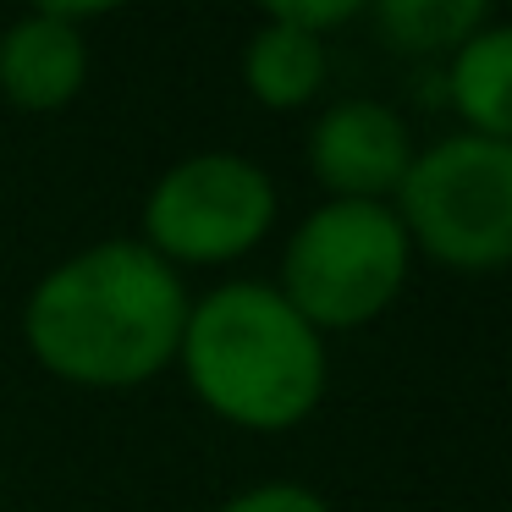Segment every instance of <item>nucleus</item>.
I'll use <instances>...</instances> for the list:
<instances>
[{
    "label": "nucleus",
    "instance_id": "f257e3e1",
    "mask_svg": "<svg viewBox=\"0 0 512 512\" xmlns=\"http://www.w3.org/2000/svg\"><path fill=\"white\" fill-rule=\"evenodd\" d=\"M188 281L138 237H105L34 281L23 342L45 375L67 386L127 391L177 364L188 325Z\"/></svg>",
    "mask_w": 512,
    "mask_h": 512
},
{
    "label": "nucleus",
    "instance_id": "f03ea898",
    "mask_svg": "<svg viewBox=\"0 0 512 512\" xmlns=\"http://www.w3.org/2000/svg\"><path fill=\"white\" fill-rule=\"evenodd\" d=\"M177 369L188 391L232 430H298L325 397V336L276 292V281H221L193 298Z\"/></svg>",
    "mask_w": 512,
    "mask_h": 512
},
{
    "label": "nucleus",
    "instance_id": "7ed1b4c3",
    "mask_svg": "<svg viewBox=\"0 0 512 512\" xmlns=\"http://www.w3.org/2000/svg\"><path fill=\"white\" fill-rule=\"evenodd\" d=\"M408 270L413 243L391 204L325 199L292 226L276 292L320 336H331L380 320L402 298Z\"/></svg>",
    "mask_w": 512,
    "mask_h": 512
},
{
    "label": "nucleus",
    "instance_id": "20e7f679",
    "mask_svg": "<svg viewBox=\"0 0 512 512\" xmlns=\"http://www.w3.org/2000/svg\"><path fill=\"white\" fill-rule=\"evenodd\" d=\"M413 254L463 276H490L512 265V144L474 133L435 138L413 149L397 199Z\"/></svg>",
    "mask_w": 512,
    "mask_h": 512
},
{
    "label": "nucleus",
    "instance_id": "39448f33",
    "mask_svg": "<svg viewBox=\"0 0 512 512\" xmlns=\"http://www.w3.org/2000/svg\"><path fill=\"white\" fill-rule=\"evenodd\" d=\"M276 204V182L259 160L232 155V149H204L155 177L138 243L160 254L171 270L232 265L270 237Z\"/></svg>",
    "mask_w": 512,
    "mask_h": 512
},
{
    "label": "nucleus",
    "instance_id": "423d86ee",
    "mask_svg": "<svg viewBox=\"0 0 512 512\" xmlns=\"http://www.w3.org/2000/svg\"><path fill=\"white\" fill-rule=\"evenodd\" d=\"M309 171L331 199L391 204L413 166V138L391 105L380 100H336L309 127Z\"/></svg>",
    "mask_w": 512,
    "mask_h": 512
},
{
    "label": "nucleus",
    "instance_id": "0eeeda50",
    "mask_svg": "<svg viewBox=\"0 0 512 512\" xmlns=\"http://www.w3.org/2000/svg\"><path fill=\"white\" fill-rule=\"evenodd\" d=\"M78 6H39L0 34V100L17 111H67L89 83V23Z\"/></svg>",
    "mask_w": 512,
    "mask_h": 512
},
{
    "label": "nucleus",
    "instance_id": "6e6552de",
    "mask_svg": "<svg viewBox=\"0 0 512 512\" xmlns=\"http://www.w3.org/2000/svg\"><path fill=\"white\" fill-rule=\"evenodd\" d=\"M446 105L463 133L512 144V17H490L446 56Z\"/></svg>",
    "mask_w": 512,
    "mask_h": 512
},
{
    "label": "nucleus",
    "instance_id": "1a4fd4ad",
    "mask_svg": "<svg viewBox=\"0 0 512 512\" xmlns=\"http://www.w3.org/2000/svg\"><path fill=\"white\" fill-rule=\"evenodd\" d=\"M325 39H309L298 28H281L270 17H259V28L248 34L243 50V83L265 111H298L320 94L325 83Z\"/></svg>",
    "mask_w": 512,
    "mask_h": 512
},
{
    "label": "nucleus",
    "instance_id": "9d476101",
    "mask_svg": "<svg viewBox=\"0 0 512 512\" xmlns=\"http://www.w3.org/2000/svg\"><path fill=\"white\" fill-rule=\"evenodd\" d=\"M369 17L386 34V45L402 50V56H452L496 12L479 6V0H386Z\"/></svg>",
    "mask_w": 512,
    "mask_h": 512
},
{
    "label": "nucleus",
    "instance_id": "9b49d317",
    "mask_svg": "<svg viewBox=\"0 0 512 512\" xmlns=\"http://www.w3.org/2000/svg\"><path fill=\"white\" fill-rule=\"evenodd\" d=\"M215 512H331V501L298 479H259V485L226 496Z\"/></svg>",
    "mask_w": 512,
    "mask_h": 512
},
{
    "label": "nucleus",
    "instance_id": "f8f14e48",
    "mask_svg": "<svg viewBox=\"0 0 512 512\" xmlns=\"http://www.w3.org/2000/svg\"><path fill=\"white\" fill-rule=\"evenodd\" d=\"M265 17L281 28H298V34H309V39H325V34H336V28L358 23L364 6H353V0H281V6H265Z\"/></svg>",
    "mask_w": 512,
    "mask_h": 512
}]
</instances>
